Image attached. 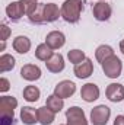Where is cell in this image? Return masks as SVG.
<instances>
[{"label": "cell", "mask_w": 124, "mask_h": 125, "mask_svg": "<svg viewBox=\"0 0 124 125\" xmlns=\"http://www.w3.org/2000/svg\"><path fill=\"white\" fill-rule=\"evenodd\" d=\"M83 9L82 0H66L62 6V16L63 19L69 23H76L80 18Z\"/></svg>", "instance_id": "1"}, {"label": "cell", "mask_w": 124, "mask_h": 125, "mask_svg": "<svg viewBox=\"0 0 124 125\" xmlns=\"http://www.w3.org/2000/svg\"><path fill=\"white\" fill-rule=\"evenodd\" d=\"M102 70H104V73H105L107 77H110V79H117V77L121 74L123 62H121V60H120L117 55H112V57L107 58L105 61L102 62Z\"/></svg>", "instance_id": "2"}, {"label": "cell", "mask_w": 124, "mask_h": 125, "mask_svg": "<svg viewBox=\"0 0 124 125\" xmlns=\"http://www.w3.org/2000/svg\"><path fill=\"white\" fill-rule=\"evenodd\" d=\"M111 111L105 105H98L91 111V122L92 125H107L110 119Z\"/></svg>", "instance_id": "3"}, {"label": "cell", "mask_w": 124, "mask_h": 125, "mask_svg": "<svg viewBox=\"0 0 124 125\" xmlns=\"http://www.w3.org/2000/svg\"><path fill=\"white\" fill-rule=\"evenodd\" d=\"M66 119H67V124L66 125H88L85 112L79 106L69 108L66 111Z\"/></svg>", "instance_id": "4"}, {"label": "cell", "mask_w": 124, "mask_h": 125, "mask_svg": "<svg viewBox=\"0 0 124 125\" xmlns=\"http://www.w3.org/2000/svg\"><path fill=\"white\" fill-rule=\"evenodd\" d=\"M18 106V100L12 96L0 97V114L1 118H13V109Z\"/></svg>", "instance_id": "5"}, {"label": "cell", "mask_w": 124, "mask_h": 125, "mask_svg": "<svg viewBox=\"0 0 124 125\" xmlns=\"http://www.w3.org/2000/svg\"><path fill=\"white\" fill-rule=\"evenodd\" d=\"M92 13H93V16H95L96 21L104 22V21H108L110 19V16L112 13V9H111V6L107 1H98L96 4H93Z\"/></svg>", "instance_id": "6"}, {"label": "cell", "mask_w": 124, "mask_h": 125, "mask_svg": "<svg viewBox=\"0 0 124 125\" xmlns=\"http://www.w3.org/2000/svg\"><path fill=\"white\" fill-rule=\"evenodd\" d=\"M74 92H76V84L70 80H63L54 87V94L62 97V99L70 97Z\"/></svg>", "instance_id": "7"}, {"label": "cell", "mask_w": 124, "mask_h": 125, "mask_svg": "<svg viewBox=\"0 0 124 125\" xmlns=\"http://www.w3.org/2000/svg\"><path fill=\"white\" fill-rule=\"evenodd\" d=\"M24 13H26V12H25V6H24L22 0L13 1V3H10V4L6 7V15H7V18H9L10 21H13V22L19 21V19L24 16Z\"/></svg>", "instance_id": "8"}, {"label": "cell", "mask_w": 124, "mask_h": 125, "mask_svg": "<svg viewBox=\"0 0 124 125\" xmlns=\"http://www.w3.org/2000/svg\"><path fill=\"white\" fill-rule=\"evenodd\" d=\"M105 94H107L108 100H111V102H115V103L121 102L124 99V86L120 83H111V84H108Z\"/></svg>", "instance_id": "9"}, {"label": "cell", "mask_w": 124, "mask_h": 125, "mask_svg": "<svg viewBox=\"0 0 124 125\" xmlns=\"http://www.w3.org/2000/svg\"><path fill=\"white\" fill-rule=\"evenodd\" d=\"M64 42H66V36H64V33L60 32V31L50 32V33L47 35V38H45V44H47L51 50H59V48H62L63 45H64Z\"/></svg>", "instance_id": "10"}, {"label": "cell", "mask_w": 124, "mask_h": 125, "mask_svg": "<svg viewBox=\"0 0 124 125\" xmlns=\"http://www.w3.org/2000/svg\"><path fill=\"white\" fill-rule=\"evenodd\" d=\"M60 15L62 10H59V6L56 3H44V9H42L44 22H54L59 19Z\"/></svg>", "instance_id": "11"}, {"label": "cell", "mask_w": 124, "mask_h": 125, "mask_svg": "<svg viewBox=\"0 0 124 125\" xmlns=\"http://www.w3.org/2000/svg\"><path fill=\"white\" fill-rule=\"evenodd\" d=\"M93 71V62L91 58H86L83 62L74 65V76L77 79H86L92 74Z\"/></svg>", "instance_id": "12"}, {"label": "cell", "mask_w": 124, "mask_h": 125, "mask_svg": "<svg viewBox=\"0 0 124 125\" xmlns=\"http://www.w3.org/2000/svg\"><path fill=\"white\" fill-rule=\"evenodd\" d=\"M21 76H22V79H25L28 82H35L41 77V70L35 64H25L21 68Z\"/></svg>", "instance_id": "13"}, {"label": "cell", "mask_w": 124, "mask_h": 125, "mask_svg": "<svg viewBox=\"0 0 124 125\" xmlns=\"http://www.w3.org/2000/svg\"><path fill=\"white\" fill-rule=\"evenodd\" d=\"M80 97L85 102H93L99 97V87L95 83H86L82 90H80Z\"/></svg>", "instance_id": "14"}, {"label": "cell", "mask_w": 124, "mask_h": 125, "mask_svg": "<svg viewBox=\"0 0 124 125\" xmlns=\"http://www.w3.org/2000/svg\"><path fill=\"white\" fill-rule=\"evenodd\" d=\"M21 119L25 125H34L38 122V114L31 106H24L21 109Z\"/></svg>", "instance_id": "15"}, {"label": "cell", "mask_w": 124, "mask_h": 125, "mask_svg": "<svg viewBox=\"0 0 124 125\" xmlns=\"http://www.w3.org/2000/svg\"><path fill=\"white\" fill-rule=\"evenodd\" d=\"M45 65L51 73H60L64 70V58L62 54H54L48 61H45Z\"/></svg>", "instance_id": "16"}, {"label": "cell", "mask_w": 124, "mask_h": 125, "mask_svg": "<svg viewBox=\"0 0 124 125\" xmlns=\"http://www.w3.org/2000/svg\"><path fill=\"white\" fill-rule=\"evenodd\" d=\"M37 114H38V122L41 125H50L53 124L54 121V116H56V112H53L51 109H48L47 106H41L37 109Z\"/></svg>", "instance_id": "17"}, {"label": "cell", "mask_w": 124, "mask_h": 125, "mask_svg": "<svg viewBox=\"0 0 124 125\" xmlns=\"http://www.w3.org/2000/svg\"><path fill=\"white\" fill-rule=\"evenodd\" d=\"M13 48L16 52L19 54H26L31 48V41L28 36H24V35H19L13 39Z\"/></svg>", "instance_id": "18"}, {"label": "cell", "mask_w": 124, "mask_h": 125, "mask_svg": "<svg viewBox=\"0 0 124 125\" xmlns=\"http://www.w3.org/2000/svg\"><path fill=\"white\" fill-rule=\"evenodd\" d=\"M53 55H54V52L47 44H39L35 50V57L41 61H48Z\"/></svg>", "instance_id": "19"}, {"label": "cell", "mask_w": 124, "mask_h": 125, "mask_svg": "<svg viewBox=\"0 0 124 125\" xmlns=\"http://www.w3.org/2000/svg\"><path fill=\"white\" fill-rule=\"evenodd\" d=\"M112 55H114V50H112L110 45H101V47H98L96 51H95V57H96V60L101 62V64L105 61L107 58L112 57Z\"/></svg>", "instance_id": "20"}, {"label": "cell", "mask_w": 124, "mask_h": 125, "mask_svg": "<svg viewBox=\"0 0 124 125\" xmlns=\"http://www.w3.org/2000/svg\"><path fill=\"white\" fill-rule=\"evenodd\" d=\"M45 106L48 108V109H51L53 112H60L63 109V106H64V102H63L62 97H59V96H56V94H51V96H48L47 97V103H45Z\"/></svg>", "instance_id": "21"}, {"label": "cell", "mask_w": 124, "mask_h": 125, "mask_svg": "<svg viewBox=\"0 0 124 125\" xmlns=\"http://www.w3.org/2000/svg\"><path fill=\"white\" fill-rule=\"evenodd\" d=\"M15 67V58L10 54H3L0 57V73L10 71Z\"/></svg>", "instance_id": "22"}, {"label": "cell", "mask_w": 124, "mask_h": 125, "mask_svg": "<svg viewBox=\"0 0 124 125\" xmlns=\"http://www.w3.org/2000/svg\"><path fill=\"white\" fill-rule=\"evenodd\" d=\"M39 94L41 92L37 86H26L24 89V99L28 102H37L39 99Z\"/></svg>", "instance_id": "23"}, {"label": "cell", "mask_w": 124, "mask_h": 125, "mask_svg": "<svg viewBox=\"0 0 124 125\" xmlns=\"http://www.w3.org/2000/svg\"><path fill=\"white\" fill-rule=\"evenodd\" d=\"M67 57H69L70 62H73L74 65H76V64H80V62H83L86 60L85 52L80 51V50H72V51H69V52H67Z\"/></svg>", "instance_id": "24"}, {"label": "cell", "mask_w": 124, "mask_h": 125, "mask_svg": "<svg viewBox=\"0 0 124 125\" xmlns=\"http://www.w3.org/2000/svg\"><path fill=\"white\" fill-rule=\"evenodd\" d=\"M22 3H24V6H25V12H26L28 18L31 16L32 13L38 9V6H39V3H38L37 0H22Z\"/></svg>", "instance_id": "25"}, {"label": "cell", "mask_w": 124, "mask_h": 125, "mask_svg": "<svg viewBox=\"0 0 124 125\" xmlns=\"http://www.w3.org/2000/svg\"><path fill=\"white\" fill-rule=\"evenodd\" d=\"M9 35H10V29L7 28V25L1 23V26H0V39L1 41H6L9 38Z\"/></svg>", "instance_id": "26"}, {"label": "cell", "mask_w": 124, "mask_h": 125, "mask_svg": "<svg viewBox=\"0 0 124 125\" xmlns=\"http://www.w3.org/2000/svg\"><path fill=\"white\" fill-rule=\"evenodd\" d=\"M9 87H10L9 80H7V79H4V77H1V79H0V92H7V90H9Z\"/></svg>", "instance_id": "27"}, {"label": "cell", "mask_w": 124, "mask_h": 125, "mask_svg": "<svg viewBox=\"0 0 124 125\" xmlns=\"http://www.w3.org/2000/svg\"><path fill=\"white\" fill-rule=\"evenodd\" d=\"M114 125H124V116L123 115H118L114 121Z\"/></svg>", "instance_id": "28"}, {"label": "cell", "mask_w": 124, "mask_h": 125, "mask_svg": "<svg viewBox=\"0 0 124 125\" xmlns=\"http://www.w3.org/2000/svg\"><path fill=\"white\" fill-rule=\"evenodd\" d=\"M120 51H121V52L124 54V39L121 41V42H120Z\"/></svg>", "instance_id": "29"}, {"label": "cell", "mask_w": 124, "mask_h": 125, "mask_svg": "<svg viewBox=\"0 0 124 125\" xmlns=\"http://www.w3.org/2000/svg\"><path fill=\"white\" fill-rule=\"evenodd\" d=\"M101 1H104V0H101Z\"/></svg>", "instance_id": "30"}]
</instances>
